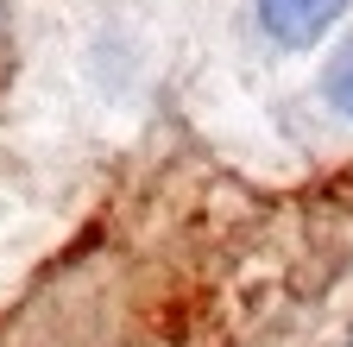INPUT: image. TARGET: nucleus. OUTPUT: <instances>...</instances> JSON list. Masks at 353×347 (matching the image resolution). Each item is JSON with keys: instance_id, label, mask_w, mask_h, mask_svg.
I'll use <instances>...</instances> for the list:
<instances>
[{"instance_id": "nucleus-1", "label": "nucleus", "mask_w": 353, "mask_h": 347, "mask_svg": "<svg viewBox=\"0 0 353 347\" xmlns=\"http://www.w3.org/2000/svg\"><path fill=\"white\" fill-rule=\"evenodd\" d=\"M252 7H259V26L272 32L284 51H309L353 0H252Z\"/></svg>"}, {"instance_id": "nucleus-2", "label": "nucleus", "mask_w": 353, "mask_h": 347, "mask_svg": "<svg viewBox=\"0 0 353 347\" xmlns=\"http://www.w3.org/2000/svg\"><path fill=\"white\" fill-rule=\"evenodd\" d=\"M322 95H328L334 114L353 120V32L334 45V57H328V70H322Z\"/></svg>"}]
</instances>
